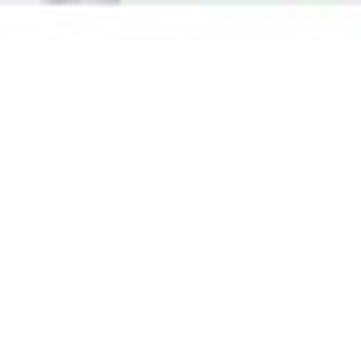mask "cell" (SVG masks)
I'll use <instances>...</instances> for the list:
<instances>
[{
	"label": "cell",
	"instance_id": "1",
	"mask_svg": "<svg viewBox=\"0 0 361 342\" xmlns=\"http://www.w3.org/2000/svg\"><path fill=\"white\" fill-rule=\"evenodd\" d=\"M51 6H90V0H51ZM96 6H111V0H96Z\"/></svg>",
	"mask_w": 361,
	"mask_h": 342
}]
</instances>
